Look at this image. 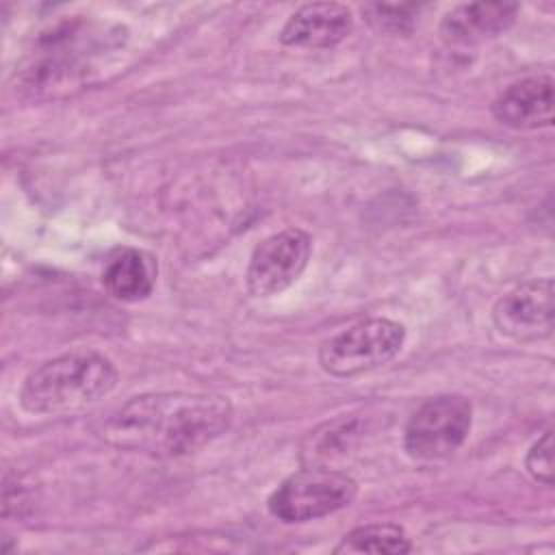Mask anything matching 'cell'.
<instances>
[{"label": "cell", "instance_id": "2", "mask_svg": "<svg viewBox=\"0 0 555 555\" xmlns=\"http://www.w3.org/2000/svg\"><path fill=\"white\" fill-rule=\"evenodd\" d=\"M115 364L100 351L76 347L33 369L22 388L20 405L30 414H67L85 410L117 386Z\"/></svg>", "mask_w": 555, "mask_h": 555}, {"label": "cell", "instance_id": "4", "mask_svg": "<svg viewBox=\"0 0 555 555\" xmlns=\"http://www.w3.org/2000/svg\"><path fill=\"white\" fill-rule=\"evenodd\" d=\"M405 327L373 317L353 323L319 347V364L334 377H353L390 362L403 347Z\"/></svg>", "mask_w": 555, "mask_h": 555}, {"label": "cell", "instance_id": "5", "mask_svg": "<svg viewBox=\"0 0 555 555\" xmlns=\"http://www.w3.org/2000/svg\"><path fill=\"white\" fill-rule=\"evenodd\" d=\"M473 423V405L462 395L427 399L410 416L403 447L412 460L436 462L453 455L466 440Z\"/></svg>", "mask_w": 555, "mask_h": 555}, {"label": "cell", "instance_id": "3", "mask_svg": "<svg viewBox=\"0 0 555 555\" xmlns=\"http://www.w3.org/2000/svg\"><path fill=\"white\" fill-rule=\"evenodd\" d=\"M358 483L353 477L327 466H310L286 477L269 496L267 507L282 522H308L334 514L353 503Z\"/></svg>", "mask_w": 555, "mask_h": 555}, {"label": "cell", "instance_id": "9", "mask_svg": "<svg viewBox=\"0 0 555 555\" xmlns=\"http://www.w3.org/2000/svg\"><path fill=\"white\" fill-rule=\"evenodd\" d=\"M353 30V13L338 2H310L299 7L280 33L293 48H332Z\"/></svg>", "mask_w": 555, "mask_h": 555}, {"label": "cell", "instance_id": "10", "mask_svg": "<svg viewBox=\"0 0 555 555\" xmlns=\"http://www.w3.org/2000/svg\"><path fill=\"white\" fill-rule=\"evenodd\" d=\"M518 13L516 2H468L451 9L440 22L449 46H475L507 30Z\"/></svg>", "mask_w": 555, "mask_h": 555}, {"label": "cell", "instance_id": "7", "mask_svg": "<svg viewBox=\"0 0 555 555\" xmlns=\"http://www.w3.org/2000/svg\"><path fill=\"white\" fill-rule=\"evenodd\" d=\"M553 297L555 288L551 278L522 282L496 299L492 321L503 336L520 343L546 338L553 332Z\"/></svg>", "mask_w": 555, "mask_h": 555}, {"label": "cell", "instance_id": "13", "mask_svg": "<svg viewBox=\"0 0 555 555\" xmlns=\"http://www.w3.org/2000/svg\"><path fill=\"white\" fill-rule=\"evenodd\" d=\"M364 11L369 15V22L375 28L403 33L410 28L418 7L416 4H369Z\"/></svg>", "mask_w": 555, "mask_h": 555}, {"label": "cell", "instance_id": "12", "mask_svg": "<svg viewBox=\"0 0 555 555\" xmlns=\"http://www.w3.org/2000/svg\"><path fill=\"white\" fill-rule=\"evenodd\" d=\"M414 546L408 538V533L399 525H366L358 527L343 535L340 544L334 548V553H388V555H401L410 553Z\"/></svg>", "mask_w": 555, "mask_h": 555}, {"label": "cell", "instance_id": "6", "mask_svg": "<svg viewBox=\"0 0 555 555\" xmlns=\"http://www.w3.org/2000/svg\"><path fill=\"white\" fill-rule=\"evenodd\" d=\"M312 251L310 236L299 228H286L260 241L247 264V291L254 297H271L286 291L304 273Z\"/></svg>", "mask_w": 555, "mask_h": 555}, {"label": "cell", "instance_id": "11", "mask_svg": "<svg viewBox=\"0 0 555 555\" xmlns=\"http://www.w3.org/2000/svg\"><path fill=\"white\" fill-rule=\"evenodd\" d=\"M156 280V264L152 256L134 247H121L113 251L102 269L104 291L117 301H141L145 299Z\"/></svg>", "mask_w": 555, "mask_h": 555}, {"label": "cell", "instance_id": "1", "mask_svg": "<svg viewBox=\"0 0 555 555\" xmlns=\"http://www.w3.org/2000/svg\"><path fill=\"white\" fill-rule=\"evenodd\" d=\"M232 414L230 399L221 395L150 392L126 401L104 421L100 434L121 449L178 457L221 436Z\"/></svg>", "mask_w": 555, "mask_h": 555}, {"label": "cell", "instance_id": "14", "mask_svg": "<svg viewBox=\"0 0 555 555\" xmlns=\"http://www.w3.org/2000/svg\"><path fill=\"white\" fill-rule=\"evenodd\" d=\"M525 466L529 470V475L544 483V486H553V429H546L527 451L525 457Z\"/></svg>", "mask_w": 555, "mask_h": 555}, {"label": "cell", "instance_id": "8", "mask_svg": "<svg viewBox=\"0 0 555 555\" xmlns=\"http://www.w3.org/2000/svg\"><path fill=\"white\" fill-rule=\"evenodd\" d=\"M499 124L514 130H538L553 124V78L548 74L527 76L505 87L492 102Z\"/></svg>", "mask_w": 555, "mask_h": 555}]
</instances>
